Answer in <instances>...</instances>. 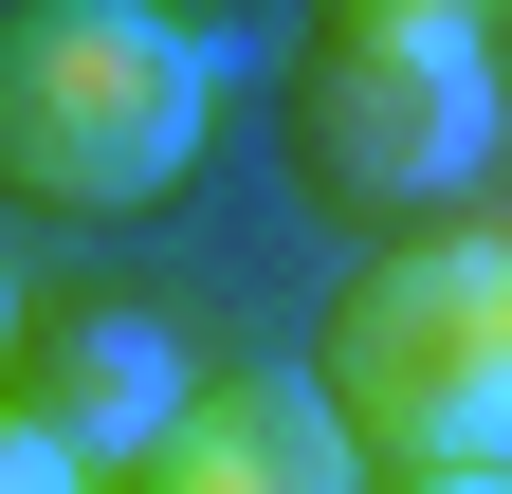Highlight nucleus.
Returning a JSON list of instances; mask_svg holds the SVG:
<instances>
[{"label": "nucleus", "mask_w": 512, "mask_h": 494, "mask_svg": "<svg viewBox=\"0 0 512 494\" xmlns=\"http://www.w3.org/2000/svg\"><path fill=\"white\" fill-rule=\"evenodd\" d=\"M311 403L366 476H512V238L421 220L366 238L311 312Z\"/></svg>", "instance_id": "f257e3e1"}, {"label": "nucleus", "mask_w": 512, "mask_h": 494, "mask_svg": "<svg viewBox=\"0 0 512 494\" xmlns=\"http://www.w3.org/2000/svg\"><path fill=\"white\" fill-rule=\"evenodd\" d=\"M220 129V37L165 0H0V202L147 220Z\"/></svg>", "instance_id": "f03ea898"}, {"label": "nucleus", "mask_w": 512, "mask_h": 494, "mask_svg": "<svg viewBox=\"0 0 512 494\" xmlns=\"http://www.w3.org/2000/svg\"><path fill=\"white\" fill-rule=\"evenodd\" d=\"M494 147H512V92L476 37H293V74H275V165L348 238L458 220V183Z\"/></svg>", "instance_id": "7ed1b4c3"}, {"label": "nucleus", "mask_w": 512, "mask_h": 494, "mask_svg": "<svg viewBox=\"0 0 512 494\" xmlns=\"http://www.w3.org/2000/svg\"><path fill=\"white\" fill-rule=\"evenodd\" d=\"M183 403H202V348H183L165 312H55V330L19 348V421H37L92 494L147 476V440H165Z\"/></svg>", "instance_id": "20e7f679"}, {"label": "nucleus", "mask_w": 512, "mask_h": 494, "mask_svg": "<svg viewBox=\"0 0 512 494\" xmlns=\"http://www.w3.org/2000/svg\"><path fill=\"white\" fill-rule=\"evenodd\" d=\"M128 494H366V458L311 403V366H202V403L147 440Z\"/></svg>", "instance_id": "39448f33"}, {"label": "nucleus", "mask_w": 512, "mask_h": 494, "mask_svg": "<svg viewBox=\"0 0 512 494\" xmlns=\"http://www.w3.org/2000/svg\"><path fill=\"white\" fill-rule=\"evenodd\" d=\"M494 0H311V37H476Z\"/></svg>", "instance_id": "423d86ee"}, {"label": "nucleus", "mask_w": 512, "mask_h": 494, "mask_svg": "<svg viewBox=\"0 0 512 494\" xmlns=\"http://www.w3.org/2000/svg\"><path fill=\"white\" fill-rule=\"evenodd\" d=\"M0 494H92V476H74V458H55V440H37V421H19V403H0Z\"/></svg>", "instance_id": "0eeeda50"}, {"label": "nucleus", "mask_w": 512, "mask_h": 494, "mask_svg": "<svg viewBox=\"0 0 512 494\" xmlns=\"http://www.w3.org/2000/svg\"><path fill=\"white\" fill-rule=\"evenodd\" d=\"M366 494H512V476H366Z\"/></svg>", "instance_id": "6e6552de"}, {"label": "nucleus", "mask_w": 512, "mask_h": 494, "mask_svg": "<svg viewBox=\"0 0 512 494\" xmlns=\"http://www.w3.org/2000/svg\"><path fill=\"white\" fill-rule=\"evenodd\" d=\"M476 55H494V92H512V0H494V19H476Z\"/></svg>", "instance_id": "1a4fd4ad"}, {"label": "nucleus", "mask_w": 512, "mask_h": 494, "mask_svg": "<svg viewBox=\"0 0 512 494\" xmlns=\"http://www.w3.org/2000/svg\"><path fill=\"white\" fill-rule=\"evenodd\" d=\"M0 366H19V275H0Z\"/></svg>", "instance_id": "9d476101"}, {"label": "nucleus", "mask_w": 512, "mask_h": 494, "mask_svg": "<svg viewBox=\"0 0 512 494\" xmlns=\"http://www.w3.org/2000/svg\"><path fill=\"white\" fill-rule=\"evenodd\" d=\"M494 238H512V220H494Z\"/></svg>", "instance_id": "9b49d317"}]
</instances>
